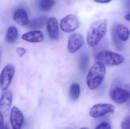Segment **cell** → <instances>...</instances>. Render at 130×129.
Returning a JSON list of instances; mask_svg holds the SVG:
<instances>
[{"instance_id": "52a82bcc", "label": "cell", "mask_w": 130, "mask_h": 129, "mask_svg": "<svg viewBox=\"0 0 130 129\" xmlns=\"http://www.w3.org/2000/svg\"><path fill=\"white\" fill-rule=\"evenodd\" d=\"M110 97L113 101L118 104H121L126 102L130 96L124 89L115 87L110 89L109 92Z\"/></svg>"}, {"instance_id": "44dd1931", "label": "cell", "mask_w": 130, "mask_h": 129, "mask_svg": "<svg viewBox=\"0 0 130 129\" xmlns=\"http://www.w3.org/2000/svg\"><path fill=\"white\" fill-rule=\"evenodd\" d=\"M95 129H111V126L107 122H103L98 125Z\"/></svg>"}, {"instance_id": "7a4b0ae2", "label": "cell", "mask_w": 130, "mask_h": 129, "mask_svg": "<svg viewBox=\"0 0 130 129\" xmlns=\"http://www.w3.org/2000/svg\"><path fill=\"white\" fill-rule=\"evenodd\" d=\"M106 72L105 66L100 62H96L90 68L87 75L86 83L89 89L94 90L101 85Z\"/></svg>"}, {"instance_id": "4316f807", "label": "cell", "mask_w": 130, "mask_h": 129, "mask_svg": "<svg viewBox=\"0 0 130 129\" xmlns=\"http://www.w3.org/2000/svg\"><path fill=\"white\" fill-rule=\"evenodd\" d=\"M1 48H0V61H1Z\"/></svg>"}, {"instance_id": "3957f363", "label": "cell", "mask_w": 130, "mask_h": 129, "mask_svg": "<svg viewBox=\"0 0 130 129\" xmlns=\"http://www.w3.org/2000/svg\"><path fill=\"white\" fill-rule=\"evenodd\" d=\"M95 58L97 62L110 66L121 65L124 61L123 57L120 55L107 50L102 51L98 53Z\"/></svg>"}, {"instance_id": "7c38bea8", "label": "cell", "mask_w": 130, "mask_h": 129, "mask_svg": "<svg viewBox=\"0 0 130 129\" xmlns=\"http://www.w3.org/2000/svg\"><path fill=\"white\" fill-rule=\"evenodd\" d=\"M22 39L30 42H40L44 40L43 33L38 30L30 31L22 35Z\"/></svg>"}, {"instance_id": "83f0119b", "label": "cell", "mask_w": 130, "mask_h": 129, "mask_svg": "<svg viewBox=\"0 0 130 129\" xmlns=\"http://www.w3.org/2000/svg\"><path fill=\"white\" fill-rule=\"evenodd\" d=\"M4 129H9V128H8V127L7 126H5L4 127Z\"/></svg>"}, {"instance_id": "2e32d148", "label": "cell", "mask_w": 130, "mask_h": 129, "mask_svg": "<svg viewBox=\"0 0 130 129\" xmlns=\"http://www.w3.org/2000/svg\"><path fill=\"white\" fill-rule=\"evenodd\" d=\"M18 35V30L17 28L14 26L10 27L6 33L5 37L6 41L9 44H14L17 41Z\"/></svg>"}, {"instance_id": "f1b7e54d", "label": "cell", "mask_w": 130, "mask_h": 129, "mask_svg": "<svg viewBox=\"0 0 130 129\" xmlns=\"http://www.w3.org/2000/svg\"><path fill=\"white\" fill-rule=\"evenodd\" d=\"M80 129H89L88 128H87V127H83V128H81Z\"/></svg>"}, {"instance_id": "4fadbf2b", "label": "cell", "mask_w": 130, "mask_h": 129, "mask_svg": "<svg viewBox=\"0 0 130 129\" xmlns=\"http://www.w3.org/2000/svg\"><path fill=\"white\" fill-rule=\"evenodd\" d=\"M13 19L17 24L21 26L27 25L29 22L26 12L22 8L15 11L13 14Z\"/></svg>"}, {"instance_id": "484cf974", "label": "cell", "mask_w": 130, "mask_h": 129, "mask_svg": "<svg viewBox=\"0 0 130 129\" xmlns=\"http://www.w3.org/2000/svg\"><path fill=\"white\" fill-rule=\"evenodd\" d=\"M124 19L127 21H130V13L126 15L124 17Z\"/></svg>"}, {"instance_id": "cb8c5ba5", "label": "cell", "mask_w": 130, "mask_h": 129, "mask_svg": "<svg viewBox=\"0 0 130 129\" xmlns=\"http://www.w3.org/2000/svg\"><path fill=\"white\" fill-rule=\"evenodd\" d=\"M124 89L129 94L130 96V83L126 84L124 86Z\"/></svg>"}, {"instance_id": "6da1fadb", "label": "cell", "mask_w": 130, "mask_h": 129, "mask_svg": "<svg viewBox=\"0 0 130 129\" xmlns=\"http://www.w3.org/2000/svg\"><path fill=\"white\" fill-rule=\"evenodd\" d=\"M107 29V22L106 19L95 21L89 29L87 35L88 45L93 47L97 45L105 36Z\"/></svg>"}, {"instance_id": "277c9868", "label": "cell", "mask_w": 130, "mask_h": 129, "mask_svg": "<svg viewBox=\"0 0 130 129\" xmlns=\"http://www.w3.org/2000/svg\"><path fill=\"white\" fill-rule=\"evenodd\" d=\"M15 72L14 66L11 64L5 66L0 75V86L2 90L6 91L9 87Z\"/></svg>"}, {"instance_id": "8fae6325", "label": "cell", "mask_w": 130, "mask_h": 129, "mask_svg": "<svg viewBox=\"0 0 130 129\" xmlns=\"http://www.w3.org/2000/svg\"><path fill=\"white\" fill-rule=\"evenodd\" d=\"M47 30L49 37L53 40L56 41L59 36L58 22L56 17H51L47 20Z\"/></svg>"}, {"instance_id": "603a6c76", "label": "cell", "mask_w": 130, "mask_h": 129, "mask_svg": "<svg viewBox=\"0 0 130 129\" xmlns=\"http://www.w3.org/2000/svg\"><path fill=\"white\" fill-rule=\"evenodd\" d=\"M4 127L3 115L0 111V129H4Z\"/></svg>"}, {"instance_id": "ffe728a7", "label": "cell", "mask_w": 130, "mask_h": 129, "mask_svg": "<svg viewBox=\"0 0 130 129\" xmlns=\"http://www.w3.org/2000/svg\"><path fill=\"white\" fill-rule=\"evenodd\" d=\"M121 128L122 129H130V115L126 117L121 122Z\"/></svg>"}, {"instance_id": "5bb4252c", "label": "cell", "mask_w": 130, "mask_h": 129, "mask_svg": "<svg viewBox=\"0 0 130 129\" xmlns=\"http://www.w3.org/2000/svg\"><path fill=\"white\" fill-rule=\"evenodd\" d=\"M48 19L47 17L46 16L38 17L29 21L26 25L27 27L30 29H41L46 24Z\"/></svg>"}, {"instance_id": "30bf717a", "label": "cell", "mask_w": 130, "mask_h": 129, "mask_svg": "<svg viewBox=\"0 0 130 129\" xmlns=\"http://www.w3.org/2000/svg\"><path fill=\"white\" fill-rule=\"evenodd\" d=\"M12 101V94L11 91H4L0 100V111L5 116L8 115Z\"/></svg>"}, {"instance_id": "e0dca14e", "label": "cell", "mask_w": 130, "mask_h": 129, "mask_svg": "<svg viewBox=\"0 0 130 129\" xmlns=\"http://www.w3.org/2000/svg\"><path fill=\"white\" fill-rule=\"evenodd\" d=\"M55 2L52 0H40L37 1V6L40 10L43 11H49L52 10L55 6Z\"/></svg>"}, {"instance_id": "5b68a950", "label": "cell", "mask_w": 130, "mask_h": 129, "mask_svg": "<svg viewBox=\"0 0 130 129\" xmlns=\"http://www.w3.org/2000/svg\"><path fill=\"white\" fill-rule=\"evenodd\" d=\"M80 22L78 17L75 14H70L66 16L61 20L60 27L66 32H73L78 28Z\"/></svg>"}, {"instance_id": "9a60e30c", "label": "cell", "mask_w": 130, "mask_h": 129, "mask_svg": "<svg viewBox=\"0 0 130 129\" xmlns=\"http://www.w3.org/2000/svg\"><path fill=\"white\" fill-rule=\"evenodd\" d=\"M115 31L120 40L123 41H127L129 37L130 32L129 29L122 24H118L115 27Z\"/></svg>"}, {"instance_id": "7402d4cb", "label": "cell", "mask_w": 130, "mask_h": 129, "mask_svg": "<svg viewBox=\"0 0 130 129\" xmlns=\"http://www.w3.org/2000/svg\"><path fill=\"white\" fill-rule=\"evenodd\" d=\"M16 51L18 55L20 57H23L26 53V50L25 48L21 47L17 48Z\"/></svg>"}, {"instance_id": "ac0fdd59", "label": "cell", "mask_w": 130, "mask_h": 129, "mask_svg": "<svg viewBox=\"0 0 130 129\" xmlns=\"http://www.w3.org/2000/svg\"><path fill=\"white\" fill-rule=\"evenodd\" d=\"M80 86L78 83H74L71 85L69 90V97L72 100L75 101L80 96Z\"/></svg>"}, {"instance_id": "8992f818", "label": "cell", "mask_w": 130, "mask_h": 129, "mask_svg": "<svg viewBox=\"0 0 130 129\" xmlns=\"http://www.w3.org/2000/svg\"><path fill=\"white\" fill-rule=\"evenodd\" d=\"M114 106L108 104H97L91 108L89 111L90 116L93 118H98L107 114L112 113L114 111Z\"/></svg>"}, {"instance_id": "ba28073f", "label": "cell", "mask_w": 130, "mask_h": 129, "mask_svg": "<svg viewBox=\"0 0 130 129\" xmlns=\"http://www.w3.org/2000/svg\"><path fill=\"white\" fill-rule=\"evenodd\" d=\"M83 43L84 38L82 34H72L68 39L67 50L70 53H75L82 46Z\"/></svg>"}, {"instance_id": "d6986e66", "label": "cell", "mask_w": 130, "mask_h": 129, "mask_svg": "<svg viewBox=\"0 0 130 129\" xmlns=\"http://www.w3.org/2000/svg\"><path fill=\"white\" fill-rule=\"evenodd\" d=\"M89 58L88 54H82L80 56L79 62V67L82 72H86L88 69Z\"/></svg>"}, {"instance_id": "d4e9b609", "label": "cell", "mask_w": 130, "mask_h": 129, "mask_svg": "<svg viewBox=\"0 0 130 129\" xmlns=\"http://www.w3.org/2000/svg\"><path fill=\"white\" fill-rule=\"evenodd\" d=\"M111 1V0H95V1H94L95 2H98V3L106 4V3H109Z\"/></svg>"}, {"instance_id": "9c48e42d", "label": "cell", "mask_w": 130, "mask_h": 129, "mask_svg": "<svg viewBox=\"0 0 130 129\" xmlns=\"http://www.w3.org/2000/svg\"><path fill=\"white\" fill-rule=\"evenodd\" d=\"M10 120L13 129H21L24 116L22 112L18 108L16 107L12 108L10 114Z\"/></svg>"}]
</instances>
